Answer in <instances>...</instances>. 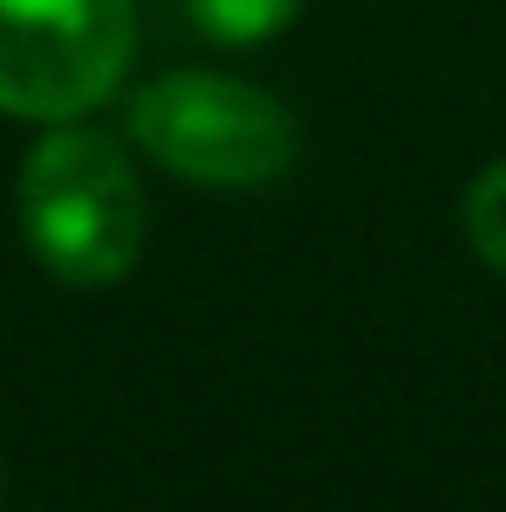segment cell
Instances as JSON below:
<instances>
[{
    "mask_svg": "<svg viewBox=\"0 0 506 512\" xmlns=\"http://www.w3.org/2000/svg\"><path fill=\"white\" fill-rule=\"evenodd\" d=\"M20 234L65 286H117L150 234L137 169L91 130H52L20 163Z\"/></svg>",
    "mask_w": 506,
    "mask_h": 512,
    "instance_id": "1",
    "label": "cell"
},
{
    "mask_svg": "<svg viewBox=\"0 0 506 512\" xmlns=\"http://www.w3.org/2000/svg\"><path fill=\"white\" fill-rule=\"evenodd\" d=\"M150 163L202 188H266L299 163V124L279 98L221 72H169L130 111Z\"/></svg>",
    "mask_w": 506,
    "mask_h": 512,
    "instance_id": "2",
    "label": "cell"
},
{
    "mask_svg": "<svg viewBox=\"0 0 506 512\" xmlns=\"http://www.w3.org/2000/svg\"><path fill=\"white\" fill-rule=\"evenodd\" d=\"M137 52V0H0V111L78 117Z\"/></svg>",
    "mask_w": 506,
    "mask_h": 512,
    "instance_id": "3",
    "label": "cell"
},
{
    "mask_svg": "<svg viewBox=\"0 0 506 512\" xmlns=\"http://www.w3.org/2000/svg\"><path fill=\"white\" fill-rule=\"evenodd\" d=\"M305 0H189V20L221 46H266L299 20Z\"/></svg>",
    "mask_w": 506,
    "mask_h": 512,
    "instance_id": "4",
    "label": "cell"
},
{
    "mask_svg": "<svg viewBox=\"0 0 506 512\" xmlns=\"http://www.w3.org/2000/svg\"><path fill=\"white\" fill-rule=\"evenodd\" d=\"M461 227H468L474 253H481L494 273H506V163H494L461 201Z\"/></svg>",
    "mask_w": 506,
    "mask_h": 512,
    "instance_id": "5",
    "label": "cell"
}]
</instances>
